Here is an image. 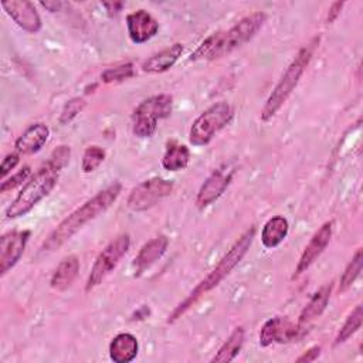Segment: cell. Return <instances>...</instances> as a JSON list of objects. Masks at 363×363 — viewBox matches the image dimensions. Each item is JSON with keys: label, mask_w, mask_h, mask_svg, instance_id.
<instances>
[{"label": "cell", "mask_w": 363, "mask_h": 363, "mask_svg": "<svg viewBox=\"0 0 363 363\" xmlns=\"http://www.w3.org/2000/svg\"><path fill=\"white\" fill-rule=\"evenodd\" d=\"M362 262H363V255H362V248H359L356 251V254L353 255V258L350 259V262L347 264V267L345 268L342 277H340V281H339V291L340 292L347 291L353 285L356 278L360 275Z\"/></svg>", "instance_id": "26"}, {"label": "cell", "mask_w": 363, "mask_h": 363, "mask_svg": "<svg viewBox=\"0 0 363 363\" xmlns=\"http://www.w3.org/2000/svg\"><path fill=\"white\" fill-rule=\"evenodd\" d=\"M173 98L162 94L142 101L132 115V132L138 138H150L157 129V121L172 113Z\"/></svg>", "instance_id": "7"}, {"label": "cell", "mask_w": 363, "mask_h": 363, "mask_svg": "<svg viewBox=\"0 0 363 363\" xmlns=\"http://www.w3.org/2000/svg\"><path fill=\"white\" fill-rule=\"evenodd\" d=\"M265 20L267 16L262 11L245 16L230 30L217 31L207 37L190 55V60H216L224 57L225 54H230L235 48L248 43L264 26Z\"/></svg>", "instance_id": "4"}, {"label": "cell", "mask_w": 363, "mask_h": 363, "mask_svg": "<svg viewBox=\"0 0 363 363\" xmlns=\"http://www.w3.org/2000/svg\"><path fill=\"white\" fill-rule=\"evenodd\" d=\"M135 69H133V64L126 62V64H121L118 67L113 68H108L102 72L101 78L105 84H111V82H121L125 81L130 77H133Z\"/></svg>", "instance_id": "28"}, {"label": "cell", "mask_w": 363, "mask_h": 363, "mask_svg": "<svg viewBox=\"0 0 363 363\" xmlns=\"http://www.w3.org/2000/svg\"><path fill=\"white\" fill-rule=\"evenodd\" d=\"M255 235V228L250 227L233 245L231 248L223 255V258L218 261V264L211 269V272L201 279L197 286L187 295V298L180 302L173 312L169 315L167 322L173 323L174 320H177L179 318H182L183 313H186L203 295H206L207 292H210L211 289H214L238 264L240 261L244 258V255L247 254V251L250 250L252 240Z\"/></svg>", "instance_id": "3"}, {"label": "cell", "mask_w": 363, "mask_h": 363, "mask_svg": "<svg viewBox=\"0 0 363 363\" xmlns=\"http://www.w3.org/2000/svg\"><path fill=\"white\" fill-rule=\"evenodd\" d=\"M288 231V220L282 216H275L264 224L261 231V242L265 248H275L286 238Z\"/></svg>", "instance_id": "22"}, {"label": "cell", "mask_w": 363, "mask_h": 363, "mask_svg": "<svg viewBox=\"0 0 363 363\" xmlns=\"http://www.w3.org/2000/svg\"><path fill=\"white\" fill-rule=\"evenodd\" d=\"M320 354V346H312L311 349H308L303 354H301L296 362L298 363H308V362H315Z\"/></svg>", "instance_id": "32"}, {"label": "cell", "mask_w": 363, "mask_h": 363, "mask_svg": "<svg viewBox=\"0 0 363 363\" xmlns=\"http://www.w3.org/2000/svg\"><path fill=\"white\" fill-rule=\"evenodd\" d=\"M30 238L28 230H14L1 235L0 238V274H7L21 258L27 241Z\"/></svg>", "instance_id": "11"}, {"label": "cell", "mask_w": 363, "mask_h": 363, "mask_svg": "<svg viewBox=\"0 0 363 363\" xmlns=\"http://www.w3.org/2000/svg\"><path fill=\"white\" fill-rule=\"evenodd\" d=\"M332 237V221H326L322 224V227L311 237L309 242L306 244L305 250L301 254V258L296 264V268L294 271V278H298L302 275L316 259L318 257L325 251Z\"/></svg>", "instance_id": "13"}, {"label": "cell", "mask_w": 363, "mask_h": 363, "mask_svg": "<svg viewBox=\"0 0 363 363\" xmlns=\"http://www.w3.org/2000/svg\"><path fill=\"white\" fill-rule=\"evenodd\" d=\"M169 245V238L166 235H157L147 242H145L136 257L133 258L132 267L135 275H140L145 269H147L152 264H155L162 255L166 252Z\"/></svg>", "instance_id": "16"}, {"label": "cell", "mask_w": 363, "mask_h": 363, "mask_svg": "<svg viewBox=\"0 0 363 363\" xmlns=\"http://www.w3.org/2000/svg\"><path fill=\"white\" fill-rule=\"evenodd\" d=\"M104 7L106 9V11H108L109 14H112V13H118V11H121V9L123 7V3H122V1H113V3H104Z\"/></svg>", "instance_id": "34"}, {"label": "cell", "mask_w": 363, "mask_h": 363, "mask_svg": "<svg viewBox=\"0 0 363 363\" xmlns=\"http://www.w3.org/2000/svg\"><path fill=\"white\" fill-rule=\"evenodd\" d=\"M105 160V150L96 145L88 146L82 155L81 169L84 173H91L95 169L101 166V163Z\"/></svg>", "instance_id": "27"}, {"label": "cell", "mask_w": 363, "mask_h": 363, "mask_svg": "<svg viewBox=\"0 0 363 363\" xmlns=\"http://www.w3.org/2000/svg\"><path fill=\"white\" fill-rule=\"evenodd\" d=\"M244 329L241 326L235 328L233 333L227 337V340L221 345L217 353L211 357V363H228L235 359L240 353L244 343Z\"/></svg>", "instance_id": "23"}, {"label": "cell", "mask_w": 363, "mask_h": 363, "mask_svg": "<svg viewBox=\"0 0 363 363\" xmlns=\"http://www.w3.org/2000/svg\"><path fill=\"white\" fill-rule=\"evenodd\" d=\"M30 174V167L28 166H24L23 169H20L17 173H14L13 176H10L9 179L3 180L1 184H0V191L1 193H6L9 190H13L14 187L20 186Z\"/></svg>", "instance_id": "30"}, {"label": "cell", "mask_w": 363, "mask_h": 363, "mask_svg": "<svg viewBox=\"0 0 363 363\" xmlns=\"http://www.w3.org/2000/svg\"><path fill=\"white\" fill-rule=\"evenodd\" d=\"M318 44H319V37H313L308 44H305L298 51V54L295 55V58L288 65L286 71L282 74L281 79L272 89L271 95L268 96V99L261 111V121L267 122L271 118H274L275 113L281 109V106L286 102V99L289 98L292 91L296 88L308 64L311 62Z\"/></svg>", "instance_id": "5"}, {"label": "cell", "mask_w": 363, "mask_h": 363, "mask_svg": "<svg viewBox=\"0 0 363 363\" xmlns=\"http://www.w3.org/2000/svg\"><path fill=\"white\" fill-rule=\"evenodd\" d=\"M139 343L132 333H119L109 343V357L115 363H129L138 356Z\"/></svg>", "instance_id": "19"}, {"label": "cell", "mask_w": 363, "mask_h": 363, "mask_svg": "<svg viewBox=\"0 0 363 363\" xmlns=\"http://www.w3.org/2000/svg\"><path fill=\"white\" fill-rule=\"evenodd\" d=\"M78 271H79V259L75 255L65 257L51 275V279H50L51 288L55 291H65L68 286H71V284L77 278Z\"/></svg>", "instance_id": "21"}, {"label": "cell", "mask_w": 363, "mask_h": 363, "mask_svg": "<svg viewBox=\"0 0 363 363\" xmlns=\"http://www.w3.org/2000/svg\"><path fill=\"white\" fill-rule=\"evenodd\" d=\"M182 52H183V45L180 43H176V44L162 50L160 52L152 55L146 61H143L142 69L149 74L164 72L176 64V61L179 60Z\"/></svg>", "instance_id": "20"}, {"label": "cell", "mask_w": 363, "mask_h": 363, "mask_svg": "<svg viewBox=\"0 0 363 363\" xmlns=\"http://www.w3.org/2000/svg\"><path fill=\"white\" fill-rule=\"evenodd\" d=\"M234 116V111L228 102L220 101L208 106L201 112L193 122L189 140L193 146H204L224 128L227 126Z\"/></svg>", "instance_id": "6"}, {"label": "cell", "mask_w": 363, "mask_h": 363, "mask_svg": "<svg viewBox=\"0 0 363 363\" xmlns=\"http://www.w3.org/2000/svg\"><path fill=\"white\" fill-rule=\"evenodd\" d=\"M50 129L44 123H33L30 125L16 140L14 147L18 153L23 155H31L38 152L45 142L48 140Z\"/></svg>", "instance_id": "17"}, {"label": "cell", "mask_w": 363, "mask_h": 363, "mask_svg": "<svg viewBox=\"0 0 363 363\" xmlns=\"http://www.w3.org/2000/svg\"><path fill=\"white\" fill-rule=\"evenodd\" d=\"M129 245H130V237L126 233L119 234L112 241H109V244L98 254L91 268V272L88 275L86 285H85L86 292L98 286L116 268L122 257L128 252Z\"/></svg>", "instance_id": "8"}, {"label": "cell", "mask_w": 363, "mask_h": 363, "mask_svg": "<svg viewBox=\"0 0 363 363\" xmlns=\"http://www.w3.org/2000/svg\"><path fill=\"white\" fill-rule=\"evenodd\" d=\"M7 16L24 31L38 33L41 30V18L33 3L27 0H9L1 3Z\"/></svg>", "instance_id": "12"}, {"label": "cell", "mask_w": 363, "mask_h": 363, "mask_svg": "<svg viewBox=\"0 0 363 363\" xmlns=\"http://www.w3.org/2000/svg\"><path fill=\"white\" fill-rule=\"evenodd\" d=\"M85 106V101L82 98H72L69 99L64 108H62V112H61V116H60V122L61 123H68L69 121H72Z\"/></svg>", "instance_id": "29"}, {"label": "cell", "mask_w": 363, "mask_h": 363, "mask_svg": "<svg viewBox=\"0 0 363 363\" xmlns=\"http://www.w3.org/2000/svg\"><path fill=\"white\" fill-rule=\"evenodd\" d=\"M233 177V172H225L223 169L214 170L201 184L197 197H196V204L199 208H204L214 203L228 187L230 180Z\"/></svg>", "instance_id": "15"}, {"label": "cell", "mask_w": 363, "mask_h": 363, "mask_svg": "<svg viewBox=\"0 0 363 363\" xmlns=\"http://www.w3.org/2000/svg\"><path fill=\"white\" fill-rule=\"evenodd\" d=\"M189 160H190L189 147L177 142H170L163 155L162 166L169 172H179L189 164Z\"/></svg>", "instance_id": "24"}, {"label": "cell", "mask_w": 363, "mask_h": 363, "mask_svg": "<svg viewBox=\"0 0 363 363\" xmlns=\"http://www.w3.org/2000/svg\"><path fill=\"white\" fill-rule=\"evenodd\" d=\"M173 182L162 177H152L133 187L128 197V207L133 211H145L173 191Z\"/></svg>", "instance_id": "9"}, {"label": "cell", "mask_w": 363, "mask_h": 363, "mask_svg": "<svg viewBox=\"0 0 363 363\" xmlns=\"http://www.w3.org/2000/svg\"><path fill=\"white\" fill-rule=\"evenodd\" d=\"M126 28L132 43L143 44L157 34L159 23L149 11L140 9L126 16Z\"/></svg>", "instance_id": "14"}, {"label": "cell", "mask_w": 363, "mask_h": 363, "mask_svg": "<svg viewBox=\"0 0 363 363\" xmlns=\"http://www.w3.org/2000/svg\"><path fill=\"white\" fill-rule=\"evenodd\" d=\"M69 156V146L61 145L57 149H54L47 162L23 186L17 197L6 208V217L17 218L26 216L35 204H38L44 197H47L57 186L60 173L68 164Z\"/></svg>", "instance_id": "1"}, {"label": "cell", "mask_w": 363, "mask_h": 363, "mask_svg": "<svg viewBox=\"0 0 363 363\" xmlns=\"http://www.w3.org/2000/svg\"><path fill=\"white\" fill-rule=\"evenodd\" d=\"M332 282L320 286L315 294L311 298V301L306 303V306L302 309L301 315H299V319H298V326L301 330L306 329V326L315 320L318 316L322 315V312L325 311V308L328 306V302H329V298H330V292H332Z\"/></svg>", "instance_id": "18"}, {"label": "cell", "mask_w": 363, "mask_h": 363, "mask_svg": "<svg viewBox=\"0 0 363 363\" xmlns=\"http://www.w3.org/2000/svg\"><path fill=\"white\" fill-rule=\"evenodd\" d=\"M121 183L115 182L98 191L92 199L86 200L81 207L72 211L67 218H64L47 237L41 245L43 252H52L64 245L74 234H77L86 223L96 218L99 214L106 211L121 193Z\"/></svg>", "instance_id": "2"}, {"label": "cell", "mask_w": 363, "mask_h": 363, "mask_svg": "<svg viewBox=\"0 0 363 363\" xmlns=\"http://www.w3.org/2000/svg\"><path fill=\"white\" fill-rule=\"evenodd\" d=\"M343 4H345L343 1H335V3L330 4V7H329V10H328V23H333V21L337 18V16L340 14V10H342Z\"/></svg>", "instance_id": "33"}, {"label": "cell", "mask_w": 363, "mask_h": 363, "mask_svg": "<svg viewBox=\"0 0 363 363\" xmlns=\"http://www.w3.org/2000/svg\"><path fill=\"white\" fill-rule=\"evenodd\" d=\"M18 160H20V156L16 152H11V153L6 155L1 160V164H0V176L4 179L17 166Z\"/></svg>", "instance_id": "31"}, {"label": "cell", "mask_w": 363, "mask_h": 363, "mask_svg": "<svg viewBox=\"0 0 363 363\" xmlns=\"http://www.w3.org/2000/svg\"><path fill=\"white\" fill-rule=\"evenodd\" d=\"M362 318H363V311H362V305H357L346 318L345 323L342 325L340 330L337 332L336 337H335V345H340L345 343L350 336H353L362 326Z\"/></svg>", "instance_id": "25"}, {"label": "cell", "mask_w": 363, "mask_h": 363, "mask_svg": "<svg viewBox=\"0 0 363 363\" xmlns=\"http://www.w3.org/2000/svg\"><path fill=\"white\" fill-rule=\"evenodd\" d=\"M302 330L285 316H275L268 319L259 330V345L267 347L272 343H288L301 337Z\"/></svg>", "instance_id": "10"}]
</instances>
